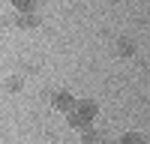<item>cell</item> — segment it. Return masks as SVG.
Returning <instances> with one entry per match:
<instances>
[{
    "mask_svg": "<svg viewBox=\"0 0 150 144\" xmlns=\"http://www.w3.org/2000/svg\"><path fill=\"white\" fill-rule=\"evenodd\" d=\"M15 27H21V30L39 27V15H36V12H18L15 15Z\"/></svg>",
    "mask_w": 150,
    "mask_h": 144,
    "instance_id": "2",
    "label": "cell"
},
{
    "mask_svg": "<svg viewBox=\"0 0 150 144\" xmlns=\"http://www.w3.org/2000/svg\"><path fill=\"white\" fill-rule=\"evenodd\" d=\"M117 144H144V135L141 132H123Z\"/></svg>",
    "mask_w": 150,
    "mask_h": 144,
    "instance_id": "9",
    "label": "cell"
},
{
    "mask_svg": "<svg viewBox=\"0 0 150 144\" xmlns=\"http://www.w3.org/2000/svg\"><path fill=\"white\" fill-rule=\"evenodd\" d=\"M75 111H78V114H84L87 120H96V114H99V105H96L93 99H78V102H75Z\"/></svg>",
    "mask_w": 150,
    "mask_h": 144,
    "instance_id": "3",
    "label": "cell"
},
{
    "mask_svg": "<svg viewBox=\"0 0 150 144\" xmlns=\"http://www.w3.org/2000/svg\"><path fill=\"white\" fill-rule=\"evenodd\" d=\"M81 144H108V141H105V138L90 126V129H84V132H81Z\"/></svg>",
    "mask_w": 150,
    "mask_h": 144,
    "instance_id": "6",
    "label": "cell"
},
{
    "mask_svg": "<svg viewBox=\"0 0 150 144\" xmlns=\"http://www.w3.org/2000/svg\"><path fill=\"white\" fill-rule=\"evenodd\" d=\"M75 102H78V99H75L69 90H57V93L51 96V105L57 108V111H63V114H69V111H72V108H75Z\"/></svg>",
    "mask_w": 150,
    "mask_h": 144,
    "instance_id": "1",
    "label": "cell"
},
{
    "mask_svg": "<svg viewBox=\"0 0 150 144\" xmlns=\"http://www.w3.org/2000/svg\"><path fill=\"white\" fill-rule=\"evenodd\" d=\"M0 87H3L6 93H18V90L24 87V78H18V75H9V78H3V81H0Z\"/></svg>",
    "mask_w": 150,
    "mask_h": 144,
    "instance_id": "5",
    "label": "cell"
},
{
    "mask_svg": "<svg viewBox=\"0 0 150 144\" xmlns=\"http://www.w3.org/2000/svg\"><path fill=\"white\" fill-rule=\"evenodd\" d=\"M117 54H123V57H129V54H135V42L132 39H117Z\"/></svg>",
    "mask_w": 150,
    "mask_h": 144,
    "instance_id": "7",
    "label": "cell"
},
{
    "mask_svg": "<svg viewBox=\"0 0 150 144\" xmlns=\"http://www.w3.org/2000/svg\"><path fill=\"white\" fill-rule=\"evenodd\" d=\"M66 120H69V126H72V129H78V132H84V129H90V126H93V120H87L84 114L75 111V108L69 111V117H66Z\"/></svg>",
    "mask_w": 150,
    "mask_h": 144,
    "instance_id": "4",
    "label": "cell"
},
{
    "mask_svg": "<svg viewBox=\"0 0 150 144\" xmlns=\"http://www.w3.org/2000/svg\"><path fill=\"white\" fill-rule=\"evenodd\" d=\"M9 3L18 12H36V3H39V0H9Z\"/></svg>",
    "mask_w": 150,
    "mask_h": 144,
    "instance_id": "8",
    "label": "cell"
}]
</instances>
